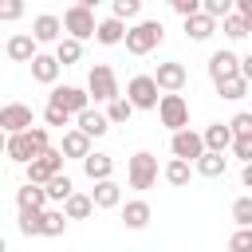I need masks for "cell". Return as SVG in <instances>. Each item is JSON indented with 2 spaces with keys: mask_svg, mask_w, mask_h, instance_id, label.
<instances>
[{
  "mask_svg": "<svg viewBox=\"0 0 252 252\" xmlns=\"http://www.w3.org/2000/svg\"><path fill=\"white\" fill-rule=\"evenodd\" d=\"M138 12H142V0H114L110 4V20H118V24L138 20Z\"/></svg>",
  "mask_w": 252,
  "mask_h": 252,
  "instance_id": "obj_34",
  "label": "cell"
},
{
  "mask_svg": "<svg viewBox=\"0 0 252 252\" xmlns=\"http://www.w3.org/2000/svg\"><path fill=\"white\" fill-rule=\"evenodd\" d=\"M16 224H20V232H24V236H39V213H20V217H16Z\"/></svg>",
  "mask_w": 252,
  "mask_h": 252,
  "instance_id": "obj_39",
  "label": "cell"
},
{
  "mask_svg": "<svg viewBox=\"0 0 252 252\" xmlns=\"http://www.w3.org/2000/svg\"><path fill=\"white\" fill-rule=\"evenodd\" d=\"M59 154H63V161H67V158H79V161H83V158L91 154V138H83V134L71 126V130H63V146H59Z\"/></svg>",
  "mask_w": 252,
  "mask_h": 252,
  "instance_id": "obj_22",
  "label": "cell"
},
{
  "mask_svg": "<svg viewBox=\"0 0 252 252\" xmlns=\"http://www.w3.org/2000/svg\"><path fill=\"white\" fill-rule=\"evenodd\" d=\"M189 177H193V165H185V161L169 158V165H165V181H169V185H177V189H185V185H189Z\"/></svg>",
  "mask_w": 252,
  "mask_h": 252,
  "instance_id": "obj_33",
  "label": "cell"
},
{
  "mask_svg": "<svg viewBox=\"0 0 252 252\" xmlns=\"http://www.w3.org/2000/svg\"><path fill=\"white\" fill-rule=\"evenodd\" d=\"M16 205H20V213H43L47 197L39 185H24V189H16Z\"/></svg>",
  "mask_w": 252,
  "mask_h": 252,
  "instance_id": "obj_25",
  "label": "cell"
},
{
  "mask_svg": "<svg viewBox=\"0 0 252 252\" xmlns=\"http://www.w3.org/2000/svg\"><path fill=\"white\" fill-rule=\"evenodd\" d=\"M201 146H205V154H224V150L232 146L228 126H224V122H209V126L201 130Z\"/></svg>",
  "mask_w": 252,
  "mask_h": 252,
  "instance_id": "obj_16",
  "label": "cell"
},
{
  "mask_svg": "<svg viewBox=\"0 0 252 252\" xmlns=\"http://www.w3.org/2000/svg\"><path fill=\"white\" fill-rule=\"evenodd\" d=\"M122 98H126L134 110H154L161 94H158V87H154L150 75H134V79L126 83V94H122Z\"/></svg>",
  "mask_w": 252,
  "mask_h": 252,
  "instance_id": "obj_9",
  "label": "cell"
},
{
  "mask_svg": "<svg viewBox=\"0 0 252 252\" xmlns=\"http://www.w3.org/2000/svg\"><path fill=\"white\" fill-rule=\"evenodd\" d=\"M24 173H28V185H39V189H43L55 173H63V154L51 146V150H43L39 158H32V161L24 165Z\"/></svg>",
  "mask_w": 252,
  "mask_h": 252,
  "instance_id": "obj_5",
  "label": "cell"
},
{
  "mask_svg": "<svg viewBox=\"0 0 252 252\" xmlns=\"http://www.w3.org/2000/svg\"><path fill=\"white\" fill-rule=\"evenodd\" d=\"M83 59V43H75V39H59L55 43V63L59 67H75Z\"/></svg>",
  "mask_w": 252,
  "mask_h": 252,
  "instance_id": "obj_30",
  "label": "cell"
},
{
  "mask_svg": "<svg viewBox=\"0 0 252 252\" xmlns=\"http://www.w3.org/2000/svg\"><path fill=\"white\" fill-rule=\"evenodd\" d=\"M28 126H35V122H32V106H24V102H8V106H0V134H4V138L24 134Z\"/></svg>",
  "mask_w": 252,
  "mask_h": 252,
  "instance_id": "obj_10",
  "label": "cell"
},
{
  "mask_svg": "<svg viewBox=\"0 0 252 252\" xmlns=\"http://www.w3.org/2000/svg\"><path fill=\"white\" fill-rule=\"evenodd\" d=\"M59 213H63L67 220H87V217L94 213V205H91V197H87V193H71V197L59 205Z\"/></svg>",
  "mask_w": 252,
  "mask_h": 252,
  "instance_id": "obj_23",
  "label": "cell"
},
{
  "mask_svg": "<svg viewBox=\"0 0 252 252\" xmlns=\"http://www.w3.org/2000/svg\"><path fill=\"white\" fill-rule=\"evenodd\" d=\"M228 150H232V158H240L244 165H252V138H248V142H232Z\"/></svg>",
  "mask_w": 252,
  "mask_h": 252,
  "instance_id": "obj_44",
  "label": "cell"
},
{
  "mask_svg": "<svg viewBox=\"0 0 252 252\" xmlns=\"http://www.w3.org/2000/svg\"><path fill=\"white\" fill-rule=\"evenodd\" d=\"M20 16H24V0H0V20L4 24L20 20Z\"/></svg>",
  "mask_w": 252,
  "mask_h": 252,
  "instance_id": "obj_41",
  "label": "cell"
},
{
  "mask_svg": "<svg viewBox=\"0 0 252 252\" xmlns=\"http://www.w3.org/2000/svg\"><path fill=\"white\" fill-rule=\"evenodd\" d=\"M224 126H228L232 142H248V138H252V114H248V110H240V114H236L232 122H224Z\"/></svg>",
  "mask_w": 252,
  "mask_h": 252,
  "instance_id": "obj_35",
  "label": "cell"
},
{
  "mask_svg": "<svg viewBox=\"0 0 252 252\" xmlns=\"http://www.w3.org/2000/svg\"><path fill=\"white\" fill-rule=\"evenodd\" d=\"M150 79H154L158 94H161V91H165V94H181V87L189 83V71H185L177 59H165V63H158V71H154Z\"/></svg>",
  "mask_w": 252,
  "mask_h": 252,
  "instance_id": "obj_8",
  "label": "cell"
},
{
  "mask_svg": "<svg viewBox=\"0 0 252 252\" xmlns=\"http://www.w3.org/2000/svg\"><path fill=\"white\" fill-rule=\"evenodd\" d=\"M75 130H79L83 138H102V134L110 130V122H106V118H102L94 106H87L83 114H75Z\"/></svg>",
  "mask_w": 252,
  "mask_h": 252,
  "instance_id": "obj_17",
  "label": "cell"
},
{
  "mask_svg": "<svg viewBox=\"0 0 252 252\" xmlns=\"http://www.w3.org/2000/svg\"><path fill=\"white\" fill-rule=\"evenodd\" d=\"M59 71H63V67L55 63V55L35 51V59H32V79H35V83H47V87H51V83L59 79Z\"/></svg>",
  "mask_w": 252,
  "mask_h": 252,
  "instance_id": "obj_21",
  "label": "cell"
},
{
  "mask_svg": "<svg viewBox=\"0 0 252 252\" xmlns=\"http://www.w3.org/2000/svg\"><path fill=\"white\" fill-rule=\"evenodd\" d=\"M63 228H67V217L59 209H43L39 213V236H63Z\"/></svg>",
  "mask_w": 252,
  "mask_h": 252,
  "instance_id": "obj_29",
  "label": "cell"
},
{
  "mask_svg": "<svg viewBox=\"0 0 252 252\" xmlns=\"http://www.w3.org/2000/svg\"><path fill=\"white\" fill-rule=\"evenodd\" d=\"M43 150H51V138H47V126H28L24 134H12L4 154L16 161V165H28L32 158H39Z\"/></svg>",
  "mask_w": 252,
  "mask_h": 252,
  "instance_id": "obj_1",
  "label": "cell"
},
{
  "mask_svg": "<svg viewBox=\"0 0 252 252\" xmlns=\"http://www.w3.org/2000/svg\"><path fill=\"white\" fill-rule=\"evenodd\" d=\"M224 169H228V158L224 154H201L193 161V173H201V177H224Z\"/></svg>",
  "mask_w": 252,
  "mask_h": 252,
  "instance_id": "obj_24",
  "label": "cell"
},
{
  "mask_svg": "<svg viewBox=\"0 0 252 252\" xmlns=\"http://www.w3.org/2000/svg\"><path fill=\"white\" fill-rule=\"evenodd\" d=\"M169 150H173V158H177V161H185V165H193V161L205 154V146H201V134H197V130H177V134L169 138Z\"/></svg>",
  "mask_w": 252,
  "mask_h": 252,
  "instance_id": "obj_11",
  "label": "cell"
},
{
  "mask_svg": "<svg viewBox=\"0 0 252 252\" xmlns=\"http://www.w3.org/2000/svg\"><path fill=\"white\" fill-rule=\"evenodd\" d=\"M150 217H154L150 201H126V205H122V224L134 228V232H142V228L150 224Z\"/></svg>",
  "mask_w": 252,
  "mask_h": 252,
  "instance_id": "obj_18",
  "label": "cell"
},
{
  "mask_svg": "<svg viewBox=\"0 0 252 252\" xmlns=\"http://www.w3.org/2000/svg\"><path fill=\"white\" fill-rule=\"evenodd\" d=\"M0 252H8V244H4V236H0Z\"/></svg>",
  "mask_w": 252,
  "mask_h": 252,
  "instance_id": "obj_46",
  "label": "cell"
},
{
  "mask_svg": "<svg viewBox=\"0 0 252 252\" xmlns=\"http://www.w3.org/2000/svg\"><path fill=\"white\" fill-rule=\"evenodd\" d=\"M236 75H240V55L236 51H213L209 55V79H213V87L217 83H228Z\"/></svg>",
  "mask_w": 252,
  "mask_h": 252,
  "instance_id": "obj_12",
  "label": "cell"
},
{
  "mask_svg": "<svg viewBox=\"0 0 252 252\" xmlns=\"http://www.w3.org/2000/svg\"><path fill=\"white\" fill-rule=\"evenodd\" d=\"M161 39H165L161 20H138V24H134V28H126V35H122V43H126V51H130V55H150Z\"/></svg>",
  "mask_w": 252,
  "mask_h": 252,
  "instance_id": "obj_3",
  "label": "cell"
},
{
  "mask_svg": "<svg viewBox=\"0 0 252 252\" xmlns=\"http://www.w3.org/2000/svg\"><path fill=\"white\" fill-rule=\"evenodd\" d=\"M217 94H220V98H228V102H236V98H244V94H248V83L236 75V79H228V83H217Z\"/></svg>",
  "mask_w": 252,
  "mask_h": 252,
  "instance_id": "obj_36",
  "label": "cell"
},
{
  "mask_svg": "<svg viewBox=\"0 0 252 252\" xmlns=\"http://www.w3.org/2000/svg\"><path fill=\"white\" fill-rule=\"evenodd\" d=\"M94 0H79V4H71L67 12H63V20H59V28L67 32V39H75V43H83V39H91L94 35Z\"/></svg>",
  "mask_w": 252,
  "mask_h": 252,
  "instance_id": "obj_2",
  "label": "cell"
},
{
  "mask_svg": "<svg viewBox=\"0 0 252 252\" xmlns=\"http://www.w3.org/2000/svg\"><path fill=\"white\" fill-rule=\"evenodd\" d=\"M87 98H94V102L118 98V75H114V67H106V63L91 67V75H87Z\"/></svg>",
  "mask_w": 252,
  "mask_h": 252,
  "instance_id": "obj_4",
  "label": "cell"
},
{
  "mask_svg": "<svg viewBox=\"0 0 252 252\" xmlns=\"http://www.w3.org/2000/svg\"><path fill=\"white\" fill-rule=\"evenodd\" d=\"M43 122H47V126H59V130H63V126L71 122V114H63L59 106H51V102H47V106H43Z\"/></svg>",
  "mask_w": 252,
  "mask_h": 252,
  "instance_id": "obj_42",
  "label": "cell"
},
{
  "mask_svg": "<svg viewBox=\"0 0 252 252\" xmlns=\"http://www.w3.org/2000/svg\"><path fill=\"white\" fill-rule=\"evenodd\" d=\"M91 205H94V209H118V205H122V185H118L114 177L94 181V189H91Z\"/></svg>",
  "mask_w": 252,
  "mask_h": 252,
  "instance_id": "obj_15",
  "label": "cell"
},
{
  "mask_svg": "<svg viewBox=\"0 0 252 252\" xmlns=\"http://www.w3.org/2000/svg\"><path fill=\"white\" fill-rule=\"evenodd\" d=\"M4 51H8V59H16V63H32V59H35V39H32L28 32H16V35L4 43Z\"/></svg>",
  "mask_w": 252,
  "mask_h": 252,
  "instance_id": "obj_19",
  "label": "cell"
},
{
  "mask_svg": "<svg viewBox=\"0 0 252 252\" xmlns=\"http://www.w3.org/2000/svg\"><path fill=\"white\" fill-rule=\"evenodd\" d=\"M130 114H134V106L118 94V98H110V102H106V114H102V118H106V122H114V126H122V122H130Z\"/></svg>",
  "mask_w": 252,
  "mask_h": 252,
  "instance_id": "obj_32",
  "label": "cell"
},
{
  "mask_svg": "<svg viewBox=\"0 0 252 252\" xmlns=\"http://www.w3.org/2000/svg\"><path fill=\"white\" fill-rule=\"evenodd\" d=\"M126 181H130V189H150L158 181V158L150 150H138L126 161Z\"/></svg>",
  "mask_w": 252,
  "mask_h": 252,
  "instance_id": "obj_7",
  "label": "cell"
},
{
  "mask_svg": "<svg viewBox=\"0 0 252 252\" xmlns=\"http://www.w3.org/2000/svg\"><path fill=\"white\" fill-rule=\"evenodd\" d=\"M32 39H35V43H59V39H63L59 16H51V12H39V16L32 20Z\"/></svg>",
  "mask_w": 252,
  "mask_h": 252,
  "instance_id": "obj_14",
  "label": "cell"
},
{
  "mask_svg": "<svg viewBox=\"0 0 252 252\" xmlns=\"http://www.w3.org/2000/svg\"><path fill=\"white\" fill-rule=\"evenodd\" d=\"M71 193H75V185H71V177H67V173H55V177L43 185V197H47V201H55V205H63Z\"/></svg>",
  "mask_w": 252,
  "mask_h": 252,
  "instance_id": "obj_28",
  "label": "cell"
},
{
  "mask_svg": "<svg viewBox=\"0 0 252 252\" xmlns=\"http://www.w3.org/2000/svg\"><path fill=\"white\" fill-rule=\"evenodd\" d=\"M220 32H224L228 39H244V35L252 32V20H244V16H236V12H228V16L220 20Z\"/></svg>",
  "mask_w": 252,
  "mask_h": 252,
  "instance_id": "obj_31",
  "label": "cell"
},
{
  "mask_svg": "<svg viewBox=\"0 0 252 252\" xmlns=\"http://www.w3.org/2000/svg\"><path fill=\"white\" fill-rule=\"evenodd\" d=\"M4 146H8V138H4V134H0V154H4Z\"/></svg>",
  "mask_w": 252,
  "mask_h": 252,
  "instance_id": "obj_45",
  "label": "cell"
},
{
  "mask_svg": "<svg viewBox=\"0 0 252 252\" xmlns=\"http://www.w3.org/2000/svg\"><path fill=\"white\" fill-rule=\"evenodd\" d=\"M154 110H158V118H161L165 130H173V134L177 130H189V102L181 94H161Z\"/></svg>",
  "mask_w": 252,
  "mask_h": 252,
  "instance_id": "obj_6",
  "label": "cell"
},
{
  "mask_svg": "<svg viewBox=\"0 0 252 252\" xmlns=\"http://www.w3.org/2000/svg\"><path fill=\"white\" fill-rule=\"evenodd\" d=\"M83 173H87L91 181H106V177L114 173V158H110V154H94V150H91V154L83 158Z\"/></svg>",
  "mask_w": 252,
  "mask_h": 252,
  "instance_id": "obj_20",
  "label": "cell"
},
{
  "mask_svg": "<svg viewBox=\"0 0 252 252\" xmlns=\"http://www.w3.org/2000/svg\"><path fill=\"white\" fill-rule=\"evenodd\" d=\"M169 4H173V12H177L181 20H189V16L201 12V0H169Z\"/></svg>",
  "mask_w": 252,
  "mask_h": 252,
  "instance_id": "obj_43",
  "label": "cell"
},
{
  "mask_svg": "<svg viewBox=\"0 0 252 252\" xmlns=\"http://www.w3.org/2000/svg\"><path fill=\"white\" fill-rule=\"evenodd\" d=\"M51 106H59L63 114L75 118V114H83V110L91 106V98H87L83 87H55V91H51Z\"/></svg>",
  "mask_w": 252,
  "mask_h": 252,
  "instance_id": "obj_13",
  "label": "cell"
},
{
  "mask_svg": "<svg viewBox=\"0 0 252 252\" xmlns=\"http://www.w3.org/2000/svg\"><path fill=\"white\" fill-rule=\"evenodd\" d=\"M213 32H217V24H213V20H209V16H201V12H197V16H189V20H185V35H189V39H193V43H205V39H209V35H213Z\"/></svg>",
  "mask_w": 252,
  "mask_h": 252,
  "instance_id": "obj_27",
  "label": "cell"
},
{
  "mask_svg": "<svg viewBox=\"0 0 252 252\" xmlns=\"http://www.w3.org/2000/svg\"><path fill=\"white\" fill-rule=\"evenodd\" d=\"M228 248L232 252H252V228H236L232 240H228Z\"/></svg>",
  "mask_w": 252,
  "mask_h": 252,
  "instance_id": "obj_40",
  "label": "cell"
},
{
  "mask_svg": "<svg viewBox=\"0 0 252 252\" xmlns=\"http://www.w3.org/2000/svg\"><path fill=\"white\" fill-rule=\"evenodd\" d=\"M232 220H236V228H252V197L232 201Z\"/></svg>",
  "mask_w": 252,
  "mask_h": 252,
  "instance_id": "obj_37",
  "label": "cell"
},
{
  "mask_svg": "<svg viewBox=\"0 0 252 252\" xmlns=\"http://www.w3.org/2000/svg\"><path fill=\"white\" fill-rule=\"evenodd\" d=\"M122 35H126V24H118V20H110V16L94 24V39H98V43H106V47L122 43Z\"/></svg>",
  "mask_w": 252,
  "mask_h": 252,
  "instance_id": "obj_26",
  "label": "cell"
},
{
  "mask_svg": "<svg viewBox=\"0 0 252 252\" xmlns=\"http://www.w3.org/2000/svg\"><path fill=\"white\" fill-rule=\"evenodd\" d=\"M228 12H232V0H201V16H209L213 24L224 20Z\"/></svg>",
  "mask_w": 252,
  "mask_h": 252,
  "instance_id": "obj_38",
  "label": "cell"
}]
</instances>
